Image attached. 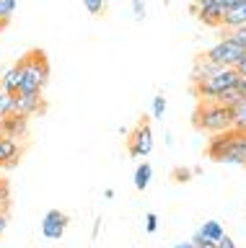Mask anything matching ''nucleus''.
<instances>
[{
    "mask_svg": "<svg viewBox=\"0 0 246 248\" xmlns=\"http://www.w3.org/2000/svg\"><path fill=\"white\" fill-rule=\"evenodd\" d=\"M207 155L215 163H230V166H246V135L236 129L213 135L207 145Z\"/></svg>",
    "mask_w": 246,
    "mask_h": 248,
    "instance_id": "obj_1",
    "label": "nucleus"
},
{
    "mask_svg": "<svg viewBox=\"0 0 246 248\" xmlns=\"http://www.w3.org/2000/svg\"><path fill=\"white\" fill-rule=\"evenodd\" d=\"M233 108L226 104H218V101H202L197 104L195 114H192V122L199 132H207V135H220V132L233 129Z\"/></svg>",
    "mask_w": 246,
    "mask_h": 248,
    "instance_id": "obj_2",
    "label": "nucleus"
},
{
    "mask_svg": "<svg viewBox=\"0 0 246 248\" xmlns=\"http://www.w3.org/2000/svg\"><path fill=\"white\" fill-rule=\"evenodd\" d=\"M24 80H21V88L18 91H42L49 80V62H47V54L42 49H32L26 52L24 57Z\"/></svg>",
    "mask_w": 246,
    "mask_h": 248,
    "instance_id": "obj_3",
    "label": "nucleus"
},
{
    "mask_svg": "<svg viewBox=\"0 0 246 248\" xmlns=\"http://www.w3.org/2000/svg\"><path fill=\"white\" fill-rule=\"evenodd\" d=\"M238 80H241V73H238L236 67H226L220 75L207 78V80H197L192 85V91H195V96L202 98V101H218L226 91L236 88Z\"/></svg>",
    "mask_w": 246,
    "mask_h": 248,
    "instance_id": "obj_4",
    "label": "nucleus"
},
{
    "mask_svg": "<svg viewBox=\"0 0 246 248\" xmlns=\"http://www.w3.org/2000/svg\"><path fill=\"white\" fill-rule=\"evenodd\" d=\"M244 54L246 49L238 42H233V39H228V36H223L220 42H215L210 49L205 52V57L207 60H213V62H218V65H226V67H236L238 62L244 60Z\"/></svg>",
    "mask_w": 246,
    "mask_h": 248,
    "instance_id": "obj_5",
    "label": "nucleus"
},
{
    "mask_svg": "<svg viewBox=\"0 0 246 248\" xmlns=\"http://www.w3.org/2000/svg\"><path fill=\"white\" fill-rule=\"evenodd\" d=\"M130 155L132 158H145V155H150L153 150V129L148 122H140L132 132V137H130Z\"/></svg>",
    "mask_w": 246,
    "mask_h": 248,
    "instance_id": "obj_6",
    "label": "nucleus"
},
{
    "mask_svg": "<svg viewBox=\"0 0 246 248\" xmlns=\"http://www.w3.org/2000/svg\"><path fill=\"white\" fill-rule=\"evenodd\" d=\"M44 108V98L42 91H18L13 93V114H24V116H34Z\"/></svg>",
    "mask_w": 246,
    "mask_h": 248,
    "instance_id": "obj_7",
    "label": "nucleus"
},
{
    "mask_svg": "<svg viewBox=\"0 0 246 248\" xmlns=\"http://www.w3.org/2000/svg\"><path fill=\"white\" fill-rule=\"evenodd\" d=\"M192 13L197 16V21L207 23V26H220V23H223V13H226V11H223L215 0H195Z\"/></svg>",
    "mask_w": 246,
    "mask_h": 248,
    "instance_id": "obj_8",
    "label": "nucleus"
},
{
    "mask_svg": "<svg viewBox=\"0 0 246 248\" xmlns=\"http://www.w3.org/2000/svg\"><path fill=\"white\" fill-rule=\"evenodd\" d=\"M67 222H70L67 215H63L60 209H49V212L44 215V220H42V235L47 240H60L65 228H67Z\"/></svg>",
    "mask_w": 246,
    "mask_h": 248,
    "instance_id": "obj_9",
    "label": "nucleus"
},
{
    "mask_svg": "<svg viewBox=\"0 0 246 248\" xmlns=\"http://www.w3.org/2000/svg\"><path fill=\"white\" fill-rule=\"evenodd\" d=\"M21 155V142L13 137H0V168H13Z\"/></svg>",
    "mask_w": 246,
    "mask_h": 248,
    "instance_id": "obj_10",
    "label": "nucleus"
},
{
    "mask_svg": "<svg viewBox=\"0 0 246 248\" xmlns=\"http://www.w3.org/2000/svg\"><path fill=\"white\" fill-rule=\"evenodd\" d=\"M26 132H29V116L24 114H11V116H5L3 119V135L5 137H13V140H24L26 137Z\"/></svg>",
    "mask_w": 246,
    "mask_h": 248,
    "instance_id": "obj_11",
    "label": "nucleus"
},
{
    "mask_svg": "<svg viewBox=\"0 0 246 248\" xmlns=\"http://www.w3.org/2000/svg\"><path fill=\"white\" fill-rule=\"evenodd\" d=\"M223 70H226V65H218V62L207 60L205 54H202V57H197L195 67H192V83L207 80V78H215V75H220Z\"/></svg>",
    "mask_w": 246,
    "mask_h": 248,
    "instance_id": "obj_12",
    "label": "nucleus"
},
{
    "mask_svg": "<svg viewBox=\"0 0 246 248\" xmlns=\"http://www.w3.org/2000/svg\"><path fill=\"white\" fill-rule=\"evenodd\" d=\"M21 80H24V62L18 60L16 65H11L3 75H0V88L8 91V93H18Z\"/></svg>",
    "mask_w": 246,
    "mask_h": 248,
    "instance_id": "obj_13",
    "label": "nucleus"
},
{
    "mask_svg": "<svg viewBox=\"0 0 246 248\" xmlns=\"http://www.w3.org/2000/svg\"><path fill=\"white\" fill-rule=\"evenodd\" d=\"M223 29H238V26H246V3L241 5H236V8H230V11L223 13V23H220Z\"/></svg>",
    "mask_w": 246,
    "mask_h": 248,
    "instance_id": "obj_14",
    "label": "nucleus"
},
{
    "mask_svg": "<svg viewBox=\"0 0 246 248\" xmlns=\"http://www.w3.org/2000/svg\"><path fill=\"white\" fill-rule=\"evenodd\" d=\"M230 108H233V114H236L233 129H236V132H244V135H246V96H241Z\"/></svg>",
    "mask_w": 246,
    "mask_h": 248,
    "instance_id": "obj_15",
    "label": "nucleus"
},
{
    "mask_svg": "<svg viewBox=\"0 0 246 248\" xmlns=\"http://www.w3.org/2000/svg\"><path fill=\"white\" fill-rule=\"evenodd\" d=\"M150 176H153L150 166H148V163H140V166L135 168V189H137V191H145V189H148Z\"/></svg>",
    "mask_w": 246,
    "mask_h": 248,
    "instance_id": "obj_16",
    "label": "nucleus"
},
{
    "mask_svg": "<svg viewBox=\"0 0 246 248\" xmlns=\"http://www.w3.org/2000/svg\"><path fill=\"white\" fill-rule=\"evenodd\" d=\"M202 235L205 238H210V240H215V243H218V240L226 235V230H223V225L218 222V220H207V222H202Z\"/></svg>",
    "mask_w": 246,
    "mask_h": 248,
    "instance_id": "obj_17",
    "label": "nucleus"
},
{
    "mask_svg": "<svg viewBox=\"0 0 246 248\" xmlns=\"http://www.w3.org/2000/svg\"><path fill=\"white\" fill-rule=\"evenodd\" d=\"M11 114H13V93L0 88V122H3L5 116H11Z\"/></svg>",
    "mask_w": 246,
    "mask_h": 248,
    "instance_id": "obj_18",
    "label": "nucleus"
},
{
    "mask_svg": "<svg viewBox=\"0 0 246 248\" xmlns=\"http://www.w3.org/2000/svg\"><path fill=\"white\" fill-rule=\"evenodd\" d=\"M13 11H16V0H0V23H8Z\"/></svg>",
    "mask_w": 246,
    "mask_h": 248,
    "instance_id": "obj_19",
    "label": "nucleus"
},
{
    "mask_svg": "<svg viewBox=\"0 0 246 248\" xmlns=\"http://www.w3.org/2000/svg\"><path fill=\"white\" fill-rule=\"evenodd\" d=\"M150 114H153V119H161V116L166 114V96H164V93H158V96L153 98V108H150Z\"/></svg>",
    "mask_w": 246,
    "mask_h": 248,
    "instance_id": "obj_20",
    "label": "nucleus"
},
{
    "mask_svg": "<svg viewBox=\"0 0 246 248\" xmlns=\"http://www.w3.org/2000/svg\"><path fill=\"white\" fill-rule=\"evenodd\" d=\"M223 36H228V39H233V42H238L246 49V26H238V29H228Z\"/></svg>",
    "mask_w": 246,
    "mask_h": 248,
    "instance_id": "obj_21",
    "label": "nucleus"
},
{
    "mask_svg": "<svg viewBox=\"0 0 246 248\" xmlns=\"http://www.w3.org/2000/svg\"><path fill=\"white\" fill-rule=\"evenodd\" d=\"M83 5H86V11L91 16H101L104 13V0H83Z\"/></svg>",
    "mask_w": 246,
    "mask_h": 248,
    "instance_id": "obj_22",
    "label": "nucleus"
},
{
    "mask_svg": "<svg viewBox=\"0 0 246 248\" xmlns=\"http://www.w3.org/2000/svg\"><path fill=\"white\" fill-rule=\"evenodd\" d=\"M132 13L137 21H145V0H132Z\"/></svg>",
    "mask_w": 246,
    "mask_h": 248,
    "instance_id": "obj_23",
    "label": "nucleus"
},
{
    "mask_svg": "<svg viewBox=\"0 0 246 248\" xmlns=\"http://www.w3.org/2000/svg\"><path fill=\"white\" fill-rule=\"evenodd\" d=\"M158 230V217L156 215H145V232H156Z\"/></svg>",
    "mask_w": 246,
    "mask_h": 248,
    "instance_id": "obj_24",
    "label": "nucleus"
},
{
    "mask_svg": "<svg viewBox=\"0 0 246 248\" xmlns=\"http://www.w3.org/2000/svg\"><path fill=\"white\" fill-rule=\"evenodd\" d=\"M223 11H230V8H236V5H241V3H246V0H215Z\"/></svg>",
    "mask_w": 246,
    "mask_h": 248,
    "instance_id": "obj_25",
    "label": "nucleus"
},
{
    "mask_svg": "<svg viewBox=\"0 0 246 248\" xmlns=\"http://www.w3.org/2000/svg\"><path fill=\"white\" fill-rule=\"evenodd\" d=\"M218 248H236V243L230 240V235H223V238L218 240Z\"/></svg>",
    "mask_w": 246,
    "mask_h": 248,
    "instance_id": "obj_26",
    "label": "nucleus"
},
{
    "mask_svg": "<svg viewBox=\"0 0 246 248\" xmlns=\"http://www.w3.org/2000/svg\"><path fill=\"white\" fill-rule=\"evenodd\" d=\"M5 225H8V212H5V209H0V235L5 232Z\"/></svg>",
    "mask_w": 246,
    "mask_h": 248,
    "instance_id": "obj_27",
    "label": "nucleus"
},
{
    "mask_svg": "<svg viewBox=\"0 0 246 248\" xmlns=\"http://www.w3.org/2000/svg\"><path fill=\"white\" fill-rule=\"evenodd\" d=\"M189 176H192L189 170H174V178H176V181H187Z\"/></svg>",
    "mask_w": 246,
    "mask_h": 248,
    "instance_id": "obj_28",
    "label": "nucleus"
},
{
    "mask_svg": "<svg viewBox=\"0 0 246 248\" xmlns=\"http://www.w3.org/2000/svg\"><path fill=\"white\" fill-rule=\"evenodd\" d=\"M236 70H238V73H241V75H246V54H244V60H241V62H238V65H236Z\"/></svg>",
    "mask_w": 246,
    "mask_h": 248,
    "instance_id": "obj_29",
    "label": "nucleus"
},
{
    "mask_svg": "<svg viewBox=\"0 0 246 248\" xmlns=\"http://www.w3.org/2000/svg\"><path fill=\"white\" fill-rule=\"evenodd\" d=\"M174 248H197V246L192 243V240H181V243H176Z\"/></svg>",
    "mask_w": 246,
    "mask_h": 248,
    "instance_id": "obj_30",
    "label": "nucleus"
},
{
    "mask_svg": "<svg viewBox=\"0 0 246 248\" xmlns=\"http://www.w3.org/2000/svg\"><path fill=\"white\" fill-rule=\"evenodd\" d=\"M238 91L246 96V75H241V80H238Z\"/></svg>",
    "mask_w": 246,
    "mask_h": 248,
    "instance_id": "obj_31",
    "label": "nucleus"
},
{
    "mask_svg": "<svg viewBox=\"0 0 246 248\" xmlns=\"http://www.w3.org/2000/svg\"><path fill=\"white\" fill-rule=\"evenodd\" d=\"M0 209H3V207H0Z\"/></svg>",
    "mask_w": 246,
    "mask_h": 248,
    "instance_id": "obj_32",
    "label": "nucleus"
}]
</instances>
